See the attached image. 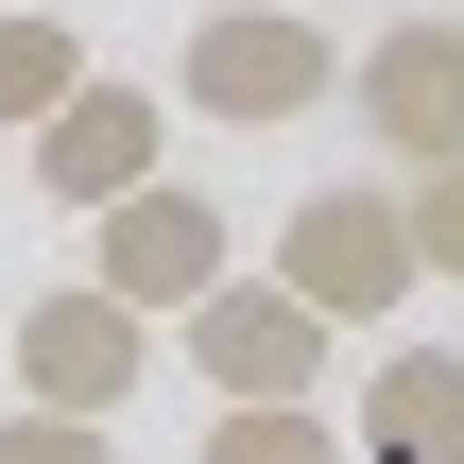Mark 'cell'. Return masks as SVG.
I'll use <instances>...</instances> for the list:
<instances>
[{
    "instance_id": "1",
    "label": "cell",
    "mask_w": 464,
    "mask_h": 464,
    "mask_svg": "<svg viewBox=\"0 0 464 464\" xmlns=\"http://www.w3.org/2000/svg\"><path fill=\"white\" fill-rule=\"evenodd\" d=\"M344 86V52H327V17H293V0H224V17H189V52H172V103L189 121H310Z\"/></svg>"
},
{
    "instance_id": "2",
    "label": "cell",
    "mask_w": 464,
    "mask_h": 464,
    "mask_svg": "<svg viewBox=\"0 0 464 464\" xmlns=\"http://www.w3.org/2000/svg\"><path fill=\"white\" fill-rule=\"evenodd\" d=\"M276 276H293L327 327H396V310L430 293V276H413V207H396V189H293Z\"/></svg>"
},
{
    "instance_id": "3",
    "label": "cell",
    "mask_w": 464,
    "mask_h": 464,
    "mask_svg": "<svg viewBox=\"0 0 464 464\" xmlns=\"http://www.w3.org/2000/svg\"><path fill=\"white\" fill-rule=\"evenodd\" d=\"M0 362H17L34 413H121V396L155 379V310H121L103 276H69V293H34V310L0 327Z\"/></svg>"
},
{
    "instance_id": "4",
    "label": "cell",
    "mask_w": 464,
    "mask_h": 464,
    "mask_svg": "<svg viewBox=\"0 0 464 464\" xmlns=\"http://www.w3.org/2000/svg\"><path fill=\"white\" fill-rule=\"evenodd\" d=\"M172 327H189V379H207V396H327V310H310L293 276H241V258H224Z\"/></svg>"
},
{
    "instance_id": "5",
    "label": "cell",
    "mask_w": 464,
    "mask_h": 464,
    "mask_svg": "<svg viewBox=\"0 0 464 464\" xmlns=\"http://www.w3.org/2000/svg\"><path fill=\"white\" fill-rule=\"evenodd\" d=\"M224 258H241V241H224V207H207V189H172V172H138V189H103V207H86V276H103L121 310H155V327H172Z\"/></svg>"
},
{
    "instance_id": "6",
    "label": "cell",
    "mask_w": 464,
    "mask_h": 464,
    "mask_svg": "<svg viewBox=\"0 0 464 464\" xmlns=\"http://www.w3.org/2000/svg\"><path fill=\"white\" fill-rule=\"evenodd\" d=\"M344 103H362V138H379L396 172L464 155V17H396V34H362V52H344Z\"/></svg>"
},
{
    "instance_id": "7",
    "label": "cell",
    "mask_w": 464,
    "mask_h": 464,
    "mask_svg": "<svg viewBox=\"0 0 464 464\" xmlns=\"http://www.w3.org/2000/svg\"><path fill=\"white\" fill-rule=\"evenodd\" d=\"M155 138H172V103H155V86H121V69H86V86L34 121V189H52V207H103V189H138V172H155Z\"/></svg>"
},
{
    "instance_id": "8",
    "label": "cell",
    "mask_w": 464,
    "mask_h": 464,
    "mask_svg": "<svg viewBox=\"0 0 464 464\" xmlns=\"http://www.w3.org/2000/svg\"><path fill=\"white\" fill-rule=\"evenodd\" d=\"M344 448H362V464H464V344H379Z\"/></svg>"
},
{
    "instance_id": "9",
    "label": "cell",
    "mask_w": 464,
    "mask_h": 464,
    "mask_svg": "<svg viewBox=\"0 0 464 464\" xmlns=\"http://www.w3.org/2000/svg\"><path fill=\"white\" fill-rule=\"evenodd\" d=\"M207 464H362V448H344L310 396H224V413H207Z\"/></svg>"
},
{
    "instance_id": "10",
    "label": "cell",
    "mask_w": 464,
    "mask_h": 464,
    "mask_svg": "<svg viewBox=\"0 0 464 464\" xmlns=\"http://www.w3.org/2000/svg\"><path fill=\"white\" fill-rule=\"evenodd\" d=\"M69 86H86V34L69 17H0V138H34Z\"/></svg>"
},
{
    "instance_id": "11",
    "label": "cell",
    "mask_w": 464,
    "mask_h": 464,
    "mask_svg": "<svg viewBox=\"0 0 464 464\" xmlns=\"http://www.w3.org/2000/svg\"><path fill=\"white\" fill-rule=\"evenodd\" d=\"M396 207H413V276H448V293H464V155L396 172Z\"/></svg>"
},
{
    "instance_id": "12",
    "label": "cell",
    "mask_w": 464,
    "mask_h": 464,
    "mask_svg": "<svg viewBox=\"0 0 464 464\" xmlns=\"http://www.w3.org/2000/svg\"><path fill=\"white\" fill-rule=\"evenodd\" d=\"M0 464H121V448H103V413H34V396H17V413H0Z\"/></svg>"
}]
</instances>
